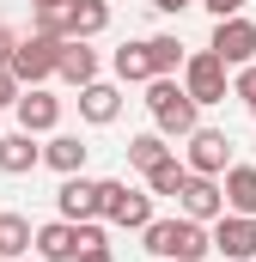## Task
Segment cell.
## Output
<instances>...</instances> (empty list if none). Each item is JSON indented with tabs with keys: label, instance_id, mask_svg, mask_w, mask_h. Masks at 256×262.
Listing matches in <instances>:
<instances>
[{
	"label": "cell",
	"instance_id": "cell-1",
	"mask_svg": "<svg viewBox=\"0 0 256 262\" xmlns=\"http://www.w3.org/2000/svg\"><path fill=\"white\" fill-rule=\"evenodd\" d=\"M140 238H146V250H153L159 262H207L214 256V226H201V220H189V213L153 220Z\"/></svg>",
	"mask_w": 256,
	"mask_h": 262
},
{
	"label": "cell",
	"instance_id": "cell-2",
	"mask_svg": "<svg viewBox=\"0 0 256 262\" xmlns=\"http://www.w3.org/2000/svg\"><path fill=\"white\" fill-rule=\"evenodd\" d=\"M146 110H153V128L171 134V140H189V134L201 128V104L183 92V79H177V73L146 79Z\"/></svg>",
	"mask_w": 256,
	"mask_h": 262
},
{
	"label": "cell",
	"instance_id": "cell-3",
	"mask_svg": "<svg viewBox=\"0 0 256 262\" xmlns=\"http://www.w3.org/2000/svg\"><path fill=\"white\" fill-rule=\"evenodd\" d=\"M12 73H18V85H49L55 73H61V37H18V49H12Z\"/></svg>",
	"mask_w": 256,
	"mask_h": 262
},
{
	"label": "cell",
	"instance_id": "cell-4",
	"mask_svg": "<svg viewBox=\"0 0 256 262\" xmlns=\"http://www.w3.org/2000/svg\"><path fill=\"white\" fill-rule=\"evenodd\" d=\"M153 189H128L122 177H104V220L110 226H128V232H146L153 226Z\"/></svg>",
	"mask_w": 256,
	"mask_h": 262
},
{
	"label": "cell",
	"instance_id": "cell-5",
	"mask_svg": "<svg viewBox=\"0 0 256 262\" xmlns=\"http://www.w3.org/2000/svg\"><path fill=\"white\" fill-rule=\"evenodd\" d=\"M226 73H232V67L220 61L214 49H195L189 61H183V92H189L195 104H226V92H232Z\"/></svg>",
	"mask_w": 256,
	"mask_h": 262
},
{
	"label": "cell",
	"instance_id": "cell-6",
	"mask_svg": "<svg viewBox=\"0 0 256 262\" xmlns=\"http://www.w3.org/2000/svg\"><path fill=\"white\" fill-rule=\"evenodd\" d=\"M207 49H214L220 61L232 67V73H238V67H250V61H256V25L244 18V12H238V18H214V37H207Z\"/></svg>",
	"mask_w": 256,
	"mask_h": 262
},
{
	"label": "cell",
	"instance_id": "cell-7",
	"mask_svg": "<svg viewBox=\"0 0 256 262\" xmlns=\"http://www.w3.org/2000/svg\"><path fill=\"white\" fill-rule=\"evenodd\" d=\"M55 213L61 220H104V177H61V189H55Z\"/></svg>",
	"mask_w": 256,
	"mask_h": 262
},
{
	"label": "cell",
	"instance_id": "cell-8",
	"mask_svg": "<svg viewBox=\"0 0 256 262\" xmlns=\"http://www.w3.org/2000/svg\"><path fill=\"white\" fill-rule=\"evenodd\" d=\"M214 256L256 262V213H220L214 220Z\"/></svg>",
	"mask_w": 256,
	"mask_h": 262
},
{
	"label": "cell",
	"instance_id": "cell-9",
	"mask_svg": "<svg viewBox=\"0 0 256 262\" xmlns=\"http://www.w3.org/2000/svg\"><path fill=\"white\" fill-rule=\"evenodd\" d=\"M177 213H189V220H201V226H214V220L226 213V183H220V177L189 171V183L177 189Z\"/></svg>",
	"mask_w": 256,
	"mask_h": 262
},
{
	"label": "cell",
	"instance_id": "cell-10",
	"mask_svg": "<svg viewBox=\"0 0 256 262\" xmlns=\"http://www.w3.org/2000/svg\"><path fill=\"white\" fill-rule=\"evenodd\" d=\"M183 165L201 171V177H226V171H232V140L220 128H195L189 146H183Z\"/></svg>",
	"mask_w": 256,
	"mask_h": 262
},
{
	"label": "cell",
	"instance_id": "cell-11",
	"mask_svg": "<svg viewBox=\"0 0 256 262\" xmlns=\"http://www.w3.org/2000/svg\"><path fill=\"white\" fill-rule=\"evenodd\" d=\"M12 116H18V128H31V134H55L61 128V98L49 85H25V98L12 104Z\"/></svg>",
	"mask_w": 256,
	"mask_h": 262
},
{
	"label": "cell",
	"instance_id": "cell-12",
	"mask_svg": "<svg viewBox=\"0 0 256 262\" xmlns=\"http://www.w3.org/2000/svg\"><path fill=\"white\" fill-rule=\"evenodd\" d=\"M79 250H86V232L73 226V220H43L37 226V256L43 262H79Z\"/></svg>",
	"mask_w": 256,
	"mask_h": 262
},
{
	"label": "cell",
	"instance_id": "cell-13",
	"mask_svg": "<svg viewBox=\"0 0 256 262\" xmlns=\"http://www.w3.org/2000/svg\"><path fill=\"white\" fill-rule=\"evenodd\" d=\"M79 122H92V128H110L116 116H122V85H110V79H92V85H79Z\"/></svg>",
	"mask_w": 256,
	"mask_h": 262
},
{
	"label": "cell",
	"instance_id": "cell-14",
	"mask_svg": "<svg viewBox=\"0 0 256 262\" xmlns=\"http://www.w3.org/2000/svg\"><path fill=\"white\" fill-rule=\"evenodd\" d=\"M43 165V140L31 128H6L0 134V171L6 177H25V171H37Z\"/></svg>",
	"mask_w": 256,
	"mask_h": 262
},
{
	"label": "cell",
	"instance_id": "cell-15",
	"mask_svg": "<svg viewBox=\"0 0 256 262\" xmlns=\"http://www.w3.org/2000/svg\"><path fill=\"white\" fill-rule=\"evenodd\" d=\"M86 159H92V146H86L79 134H61V128H55L49 140H43V165H49L55 177H79Z\"/></svg>",
	"mask_w": 256,
	"mask_h": 262
},
{
	"label": "cell",
	"instance_id": "cell-16",
	"mask_svg": "<svg viewBox=\"0 0 256 262\" xmlns=\"http://www.w3.org/2000/svg\"><path fill=\"white\" fill-rule=\"evenodd\" d=\"M55 79H67L73 92L92 85V79H98V49H86V37H67L61 43V73H55Z\"/></svg>",
	"mask_w": 256,
	"mask_h": 262
},
{
	"label": "cell",
	"instance_id": "cell-17",
	"mask_svg": "<svg viewBox=\"0 0 256 262\" xmlns=\"http://www.w3.org/2000/svg\"><path fill=\"white\" fill-rule=\"evenodd\" d=\"M110 31V0H67V37H98Z\"/></svg>",
	"mask_w": 256,
	"mask_h": 262
},
{
	"label": "cell",
	"instance_id": "cell-18",
	"mask_svg": "<svg viewBox=\"0 0 256 262\" xmlns=\"http://www.w3.org/2000/svg\"><path fill=\"white\" fill-rule=\"evenodd\" d=\"M171 152H177V146H171V134H159V128H146V134H134V140H128V165H134L140 177H146L153 165H165Z\"/></svg>",
	"mask_w": 256,
	"mask_h": 262
},
{
	"label": "cell",
	"instance_id": "cell-19",
	"mask_svg": "<svg viewBox=\"0 0 256 262\" xmlns=\"http://www.w3.org/2000/svg\"><path fill=\"white\" fill-rule=\"evenodd\" d=\"M25 250H37V226H31L25 213H6V207H0V256L18 262Z\"/></svg>",
	"mask_w": 256,
	"mask_h": 262
},
{
	"label": "cell",
	"instance_id": "cell-20",
	"mask_svg": "<svg viewBox=\"0 0 256 262\" xmlns=\"http://www.w3.org/2000/svg\"><path fill=\"white\" fill-rule=\"evenodd\" d=\"M220 183H226V213H256V165H232Z\"/></svg>",
	"mask_w": 256,
	"mask_h": 262
},
{
	"label": "cell",
	"instance_id": "cell-21",
	"mask_svg": "<svg viewBox=\"0 0 256 262\" xmlns=\"http://www.w3.org/2000/svg\"><path fill=\"white\" fill-rule=\"evenodd\" d=\"M110 67H116V79H122V85H146V79H153V55H146V37H140V43H122V49L110 55Z\"/></svg>",
	"mask_w": 256,
	"mask_h": 262
},
{
	"label": "cell",
	"instance_id": "cell-22",
	"mask_svg": "<svg viewBox=\"0 0 256 262\" xmlns=\"http://www.w3.org/2000/svg\"><path fill=\"white\" fill-rule=\"evenodd\" d=\"M146 55H153V79H165V73H183V61H189V49L177 43V37H146Z\"/></svg>",
	"mask_w": 256,
	"mask_h": 262
},
{
	"label": "cell",
	"instance_id": "cell-23",
	"mask_svg": "<svg viewBox=\"0 0 256 262\" xmlns=\"http://www.w3.org/2000/svg\"><path fill=\"white\" fill-rule=\"evenodd\" d=\"M183 183H189V165H183L177 152H171L165 165H153V171H146V189H153V195H177Z\"/></svg>",
	"mask_w": 256,
	"mask_h": 262
},
{
	"label": "cell",
	"instance_id": "cell-24",
	"mask_svg": "<svg viewBox=\"0 0 256 262\" xmlns=\"http://www.w3.org/2000/svg\"><path fill=\"white\" fill-rule=\"evenodd\" d=\"M31 31H37V37H61V43H67V6H31Z\"/></svg>",
	"mask_w": 256,
	"mask_h": 262
},
{
	"label": "cell",
	"instance_id": "cell-25",
	"mask_svg": "<svg viewBox=\"0 0 256 262\" xmlns=\"http://www.w3.org/2000/svg\"><path fill=\"white\" fill-rule=\"evenodd\" d=\"M232 98H238V104H244V110H250V116H256V61H250V67H238V73H232Z\"/></svg>",
	"mask_w": 256,
	"mask_h": 262
},
{
	"label": "cell",
	"instance_id": "cell-26",
	"mask_svg": "<svg viewBox=\"0 0 256 262\" xmlns=\"http://www.w3.org/2000/svg\"><path fill=\"white\" fill-rule=\"evenodd\" d=\"M18 98H25V85H18V73H12V67H0V110H12Z\"/></svg>",
	"mask_w": 256,
	"mask_h": 262
},
{
	"label": "cell",
	"instance_id": "cell-27",
	"mask_svg": "<svg viewBox=\"0 0 256 262\" xmlns=\"http://www.w3.org/2000/svg\"><path fill=\"white\" fill-rule=\"evenodd\" d=\"M201 6H207V12H214V18H238V12H244V6H250V0H201Z\"/></svg>",
	"mask_w": 256,
	"mask_h": 262
},
{
	"label": "cell",
	"instance_id": "cell-28",
	"mask_svg": "<svg viewBox=\"0 0 256 262\" xmlns=\"http://www.w3.org/2000/svg\"><path fill=\"white\" fill-rule=\"evenodd\" d=\"M12 49H18V37H12L6 18H0V67H12Z\"/></svg>",
	"mask_w": 256,
	"mask_h": 262
},
{
	"label": "cell",
	"instance_id": "cell-29",
	"mask_svg": "<svg viewBox=\"0 0 256 262\" xmlns=\"http://www.w3.org/2000/svg\"><path fill=\"white\" fill-rule=\"evenodd\" d=\"M79 262H116V250L110 244H92V250H79Z\"/></svg>",
	"mask_w": 256,
	"mask_h": 262
},
{
	"label": "cell",
	"instance_id": "cell-30",
	"mask_svg": "<svg viewBox=\"0 0 256 262\" xmlns=\"http://www.w3.org/2000/svg\"><path fill=\"white\" fill-rule=\"evenodd\" d=\"M159 12H189V6H201V0H153Z\"/></svg>",
	"mask_w": 256,
	"mask_h": 262
},
{
	"label": "cell",
	"instance_id": "cell-31",
	"mask_svg": "<svg viewBox=\"0 0 256 262\" xmlns=\"http://www.w3.org/2000/svg\"><path fill=\"white\" fill-rule=\"evenodd\" d=\"M31 6H67V0H31Z\"/></svg>",
	"mask_w": 256,
	"mask_h": 262
},
{
	"label": "cell",
	"instance_id": "cell-32",
	"mask_svg": "<svg viewBox=\"0 0 256 262\" xmlns=\"http://www.w3.org/2000/svg\"><path fill=\"white\" fill-rule=\"evenodd\" d=\"M0 134H6V128H0Z\"/></svg>",
	"mask_w": 256,
	"mask_h": 262
},
{
	"label": "cell",
	"instance_id": "cell-33",
	"mask_svg": "<svg viewBox=\"0 0 256 262\" xmlns=\"http://www.w3.org/2000/svg\"><path fill=\"white\" fill-rule=\"evenodd\" d=\"M0 262H6V256H0Z\"/></svg>",
	"mask_w": 256,
	"mask_h": 262
}]
</instances>
